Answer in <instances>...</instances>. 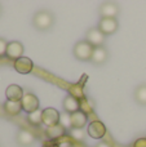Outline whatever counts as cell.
<instances>
[{
    "instance_id": "1",
    "label": "cell",
    "mask_w": 146,
    "mask_h": 147,
    "mask_svg": "<svg viewBox=\"0 0 146 147\" xmlns=\"http://www.w3.org/2000/svg\"><path fill=\"white\" fill-rule=\"evenodd\" d=\"M32 23H34V27L35 28L45 31V30H49V28L53 26L54 17L48 10H40V12L35 13V16H34V18H32Z\"/></svg>"
},
{
    "instance_id": "2",
    "label": "cell",
    "mask_w": 146,
    "mask_h": 147,
    "mask_svg": "<svg viewBox=\"0 0 146 147\" xmlns=\"http://www.w3.org/2000/svg\"><path fill=\"white\" fill-rule=\"evenodd\" d=\"M93 47L87 40L78 41L74 47V56L79 61H91L93 54Z\"/></svg>"
},
{
    "instance_id": "3",
    "label": "cell",
    "mask_w": 146,
    "mask_h": 147,
    "mask_svg": "<svg viewBox=\"0 0 146 147\" xmlns=\"http://www.w3.org/2000/svg\"><path fill=\"white\" fill-rule=\"evenodd\" d=\"M59 112L53 107H48V109L43 110L41 114V123L47 125V128L54 127V125L59 124Z\"/></svg>"
},
{
    "instance_id": "4",
    "label": "cell",
    "mask_w": 146,
    "mask_h": 147,
    "mask_svg": "<svg viewBox=\"0 0 146 147\" xmlns=\"http://www.w3.org/2000/svg\"><path fill=\"white\" fill-rule=\"evenodd\" d=\"M21 105H22V110L27 114H31V112H35L36 110H39V99L32 93H26L21 101Z\"/></svg>"
},
{
    "instance_id": "5",
    "label": "cell",
    "mask_w": 146,
    "mask_h": 147,
    "mask_svg": "<svg viewBox=\"0 0 146 147\" xmlns=\"http://www.w3.org/2000/svg\"><path fill=\"white\" fill-rule=\"evenodd\" d=\"M118 21L116 18H101L98 22L97 28L103 35H111L118 30Z\"/></svg>"
},
{
    "instance_id": "6",
    "label": "cell",
    "mask_w": 146,
    "mask_h": 147,
    "mask_svg": "<svg viewBox=\"0 0 146 147\" xmlns=\"http://www.w3.org/2000/svg\"><path fill=\"white\" fill-rule=\"evenodd\" d=\"M85 40L93 47V48H97V47H101L105 41V35L98 30L97 27H93L89 28L85 35Z\"/></svg>"
},
{
    "instance_id": "7",
    "label": "cell",
    "mask_w": 146,
    "mask_h": 147,
    "mask_svg": "<svg viewBox=\"0 0 146 147\" xmlns=\"http://www.w3.org/2000/svg\"><path fill=\"white\" fill-rule=\"evenodd\" d=\"M22 54H23V45L20 41H10V43H8L7 53H5V56L8 58L13 59V61H17L18 58L23 57Z\"/></svg>"
},
{
    "instance_id": "8",
    "label": "cell",
    "mask_w": 146,
    "mask_h": 147,
    "mask_svg": "<svg viewBox=\"0 0 146 147\" xmlns=\"http://www.w3.org/2000/svg\"><path fill=\"white\" fill-rule=\"evenodd\" d=\"M88 134L95 140H100L106 134V127L101 121H92L88 125Z\"/></svg>"
},
{
    "instance_id": "9",
    "label": "cell",
    "mask_w": 146,
    "mask_h": 147,
    "mask_svg": "<svg viewBox=\"0 0 146 147\" xmlns=\"http://www.w3.org/2000/svg\"><path fill=\"white\" fill-rule=\"evenodd\" d=\"M14 69L17 72L26 75V74H30L32 71L34 63L30 58H27V57H21V58H18L17 61H14Z\"/></svg>"
},
{
    "instance_id": "10",
    "label": "cell",
    "mask_w": 146,
    "mask_h": 147,
    "mask_svg": "<svg viewBox=\"0 0 146 147\" xmlns=\"http://www.w3.org/2000/svg\"><path fill=\"white\" fill-rule=\"evenodd\" d=\"M5 96H7L8 101H14V102H21L23 98V89L21 88L20 85H16V84H12L7 88L5 90Z\"/></svg>"
},
{
    "instance_id": "11",
    "label": "cell",
    "mask_w": 146,
    "mask_h": 147,
    "mask_svg": "<svg viewBox=\"0 0 146 147\" xmlns=\"http://www.w3.org/2000/svg\"><path fill=\"white\" fill-rule=\"evenodd\" d=\"M87 123H88V116L82 110L71 114V129H83V127Z\"/></svg>"
},
{
    "instance_id": "12",
    "label": "cell",
    "mask_w": 146,
    "mask_h": 147,
    "mask_svg": "<svg viewBox=\"0 0 146 147\" xmlns=\"http://www.w3.org/2000/svg\"><path fill=\"white\" fill-rule=\"evenodd\" d=\"M119 13V8L114 3H103L100 7V14L102 18H115Z\"/></svg>"
},
{
    "instance_id": "13",
    "label": "cell",
    "mask_w": 146,
    "mask_h": 147,
    "mask_svg": "<svg viewBox=\"0 0 146 147\" xmlns=\"http://www.w3.org/2000/svg\"><path fill=\"white\" fill-rule=\"evenodd\" d=\"M64 110H65V112H67V114H70V115L76 112V111H79L80 110V101L69 94V96H66L64 99Z\"/></svg>"
},
{
    "instance_id": "14",
    "label": "cell",
    "mask_w": 146,
    "mask_h": 147,
    "mask_svg": "<svg viewBox=\"0 0 146 147\" xmlns=\"http://www.w3.org/2000/svg\"><path fill=\"white\" fill-rule=\"evenodd\" d=\"M107 57H109L107 51L103 47H97V48L93 49V54H92V59L91 61L96 65H101L107 61Z\"/></svg>"
},
{
    "instance_id": "15",
    "label": "cell",
    "mask_w": 146,
    "mask_h": 147,
    "mask_svg": "<svg viewBox=\"0 0 146 147\" xmlns=\"http://www.w3.org/2000/svg\"><path fill=\"white\" fill-rule=\"evenodd\" d=\"M65 130L66 129H65L61 124H57V125H54V127L47 128L45 134L49 140H57V138H61L62 136L65 134Z\"/></svg>"
},
{
    "instance_id": "16",
    "label": "cell",
    "mask_w": 146,
    "mask_h": 147,
    "mask_svg": "<svg viewBox=\"0 0 146 147\" xmlns=\"http://www.w3.org/2000/svg\"><path fill=\"white\" fill-rule=\"evenodd\" d=\"M4 110L8 115H10V116H16V115H18L21 112V110H22V105H21V102L5 101Z\"/></svg>"
},
{
    "instance_id": "17",
    "label": "cell",
    "mask_w": 146,
    "mask_h": 147,
    "mask_svg": "<svg viewBox=\"0 0 146 147\" xmlns=\"http://www.w3.org/2000/svg\"><path fill=\"white\" fill-rule=\"evenodd\" d=\"M17 141L21 146H28L34 142V136L28 130H20L17 134Z\"/></svg>"
},
{
    "instance_id": "18",
    "label": "cell",
    "mask_w": 146,
    "mask_h": 147,
    "mask_svg": "<svg viewBox=\"0 0 146 147\" xmlns=\"http://www.w3.org/2000/svg\"><path fill=\"white\" fill-rule=\"evenodd\" d=\"M83 81H84V80H80L79 83L71 85V86H70V89H69L70 96L75 97L76 99H82V101L84 99V92H83V85H82Z\"/></svg>"
},
{
    "instance_id": "19",
    "label": "cell",
    "mask_w": 146,
    "mask_h": 147,
    "mask_svg": "<svg viewBox=\"0 0 146 147\" xmlns=\"http://www.w3.org/2000/svg\"><path fill=\"white\" fill-rule=\"evenodd\" d=\"M135 99H136L140 105H146V84L140 85L139 88L135 90Z\"/></svg>"
},
{
    "instance_id": "20",
    "label": "cell",
    "mask_w": 146,
    "mask_h": 147,
    "mask_svg": "<svg viewBox=\"0 0 146 147\" xmlns=\"http://www.w3.org/2000/svg\"><path fill=\"white\" fill-rule=\"evenodd\" d=\"M41 114H43V111L41 110H36L35 112H31V114H28V123H30L31 125H40L41 124Z\"/></svg>"
},
{
    "instance_id": "21",
    "label": "cell",
    "mask_w": 146,
    "mask_h": 147,
    "mask_svg": "<svg viewBox=\"0 0 146 147\" xmlns=\"http://www.w3.org/2000/svg\"><path fill=\"white\" fill-rule=\"evenodd\" d=\"M59 124L65 128V129H71V115L64 112L59 115Z\"/></svg>"
},
{
    "instance_id": "22",
    "label": "cell",
    "mask_w": 146,
    "mask_h": 147,
    "mask_svg": "<svg viewBox=\"0 0 146 147\" xmlns=\"http://www.w3.org/2000/svg\"><path fill=\"white\" fill-rule=\"evenodd\" d=\"M71 136H72V138L76 141L84 140V132H83L82 129H71Z\"/></svg>"
},
{
    "instance_id": "23",
    "label": "cell",
    "mask_w": 146,
    "mask_h": 147,
    "mask_svg": "<svg viewBox=\"0 0 146 147\" xmlns=\"http://www.w3.org/2000/svg\"><path fill=\"white\" fill-rule=\"evenodd\" d=\"M7 47H8V43L3 38H0V57L5 56V53H7Z\"/></svg>"
},
{
    "instance_id": "24",
    "label": "cell",
    "mask_w": 146,
    "mask_h": 147,
    "mask_svg": "<svg viewBox=\"0 0 146 147\" xmlns=\"http://www.w3.org/2000/svg\"><path fill=\"white\" fill-rule=\"evenodd\" d=\"M80 107H82V111L84 112V114H87V112H91V111H92V107H91L87 103V101H85V98L83 99L82 102H80Z\"/></svg>"
},
{
    "instance_id": "25",
    "label": "cell",
    "mask_w": 146,
    "mask_h": 147,
    "mask_svg": "<svg viewBox=\"0 0 146 147\" xmlns=\"http://www.w3.org/2000/svg\"><path fill=\"white\" fill-rule=\"evenodd\" d=\"M133 147H146V138H139L133 143Z\"/></svg>"
},
{
    "instance_id": "26",
    "label": "cell",
    "mask_w": 146,
    "mask_h": 147,
    "mask_svg": "<svg viewBox=\"0 0 146 147\" xmlns=\"http://www.w3.org/2000/svg\"><path fill=\"white\" fill-rule=\"evenodd\" d=\"M96 147H110V146H109L106 142H100V143H98V145L96 146Z\"/></svg>"
},
{
    "instance_id": "27",
    "label": "cell",
    "mask_w": 146,
    "mask_h": 147,
    "mask_svg": "<svg viewBox=\"0 0 146 147\" xmlns=\"http://www.w3.org/2000/svg\"><path fill=\"white\" fill-rule=\"evenodd\" d=\"M0 13H1V8H0Z\"/></svg>"
},
{
    "instance_id": "28",
    "label": "cell",
    "mask_w": 146,
    "mask_h": 147,
    "mask_svg": "<svg viewBox=\"0 0 146 147\" xmlns=\"http://www.w3.org/2000/svg\"><path fill=\"white\" fill-rule=\"evenodd\" d=\"M70 147H72V146H70Z\"/></svg>"
}]
</instances>
